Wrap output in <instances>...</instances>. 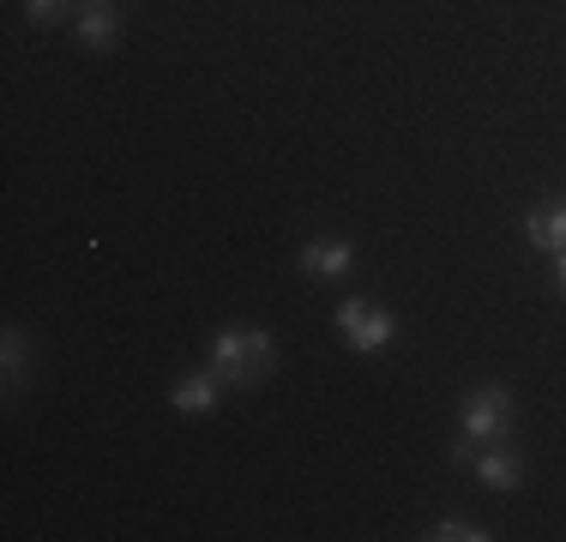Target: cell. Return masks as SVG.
Returning a JSON list of instances; mask_svg holds the SVG:
<instances>
[{"label": "cell", "instance_id": "3957f363", "mask_svg": "<svg viewBox=\"0 0 566 542\" xmlns=\"http://www.w3.org/2000/svg\"><path fill=\"white\" fill-rule=\"evenodd\" d=\"M506 423H512V392L506 386H476L458 404V428H464L470 440H501Z\"/></svg>", "mask_w": 566, "mask_h": 542}, {"label": "cell", "instance_id": "52a82bcc", "mask_svg": "<svg viewBox=\"0 0 566 542\" xmlns=\"http://www.w3.org/2000/svg\"><path fill=\"white\" fill-rule=\"evenodd\" d=\"M476 482L494 488V494H506V488L524 482V465H518L512 452H482V458H476Z\"/></svg>", "mask_w": 566, "mask_h": 542}, {"label": "cell", "instance_id": "8992f818", "mask_svg": "<svg viewBox=\"0 0 566 542\" xmlns=\"http://www.w3.org/2000/svg\"><path fill=\"white\" fill-rule=\"evenodd\" d=\"M218 392H223V379H218V374H187V379H175L169 404H175L181 416H206L211 404H218Z\"/></svg>", "mask_w": 566, "mask_h": 542}, {"label": "cell", "instance_id": "6da1fadb", "mask_svg": "<svg viewBox=\"0 0 566 542\" xmlns=\"http://www.w3.org/2000/svg\"><path fill=\"white\" fill-rule=\"evenodd\" d=\"M272 362H277V344L260 325H223V332L211 337V374H218L223 386H260V379L272 374Z\"/></svg>", "mask_w": 566, "mask_h": 542}, {"label": "cell", "instance_id": "8fae6325", "mask_svg": "<svg viewBox=\"0 0 566 542\" xmlns=\"http://www.w3.org/2000/svg\"><path fill=\"white\" fill-rule=\"evenodd\" d=\"M24 12H31V19H55L61 0H24Z\"/></svg>", "mask_w": 566, "mask_h": 542}, {"label": "cell", "instance_id": "ba28073f", "mask_svg": "<svg viewBox=\"0 0 566 542\" xmlns=\"http://www.w3.org/2000/svg\"><path fill=\"white\" fill-rule=\"evenodd\" d=\"M115 37H120L115 12L109 7H85V19H78V43H85V49H109Z\"/></svg>", "mask_w": 566, "mask_h": 542}, {"label": "cell", "instance_id": "9c48e42d", "mask_svg": "<svg viewBox=\"0 0 566 542\" xmlns=\"http://www.w3.org/2000/svg\"><path fill=\"white\" fill-rule=\"evenodd\" d=\"M428 536H440V542H489V531H482V524H470V519H440Z\"/></svg>", "mask_w": 566, "mask_h": 542}, {"label": "cell", "instance_id": "277c9868", "mask_svg": "<svg viewBox=\"0 0 566 542\" xmlns=\"http://www.w3.org/2000/svg\"><path fill=\"white\" fill-rule=\"evenodd\" d=\"M349 265H356V248H349L344 236H314L302 248V271H307V278H344Z\"/></svg>", "mask_w": 566, "mask_h": 542}, {"label": "cell", "instance_id": "5b68a950", "mask_svg": "<svg viewBox=\"0 0 566 542\" xmlns=\"http://www.w3.org/2000/svg\"><path fill=\"white\" fill-rule=\"evenodd\" d=\"M524 236H531V248H543V253H566V199L536 206L531 217H524Z\"/></svg>", "mask_w": 566, "mask_h": 542}, {"label": "cell", "instance_id": "7c38bea8", "mask_svg": "<svg viewBox=\"0 0 566 542\" xmlns=\"http://www.w3.org/2000/svg\"><path fill=\"white\" fill-rule=\"evenodd\" d=\"M555 283H560V295H566V253H560V265H555Z\"/></svg>", "mask_w": 566, "mask_h": 542}, {"label": "cell", "instance_id": "4fadbf2b", "mask_svg": "<svg viewBox=\"0 0 566 542\" xmlns=\"http://www.w3.org/2000/svg\"><path fill=\"white\" fill-rule=\"evenodd\" d=\"M85 7H109V0H85Z\"/></svg>", "mask_w": 566, "mask_h": 542}, {"label": "cell", "instance_id": "30bf717a", "mask_svg": "<svg viewBox=\"0 0 566 542\" xmlns=\"http://www.w3.org/2000/svg\"><path fill=\"white\" fill-rule=\"evenodd\" d=\"M19 368H24V337L7 332V379H19Z\"/></svg>", "mask_w": 566, "mask_h": 542}, {"label": "cell", "instance_id": "7a4b0ae2", "mask_svg": "<svg viewBox=\"0 0 566 542\" xmlns=\"http://www.w3.org/2000/svg\"><path fill=\"white\" fill-rule=\"evenodd\" d=\"M332 325H338V337L356 350V356H380V350L392 344V314H386V308H374V302H361V295H349Z\"/></svg>", "mask_w": 566, "mask_h": 542}]
</instances>
